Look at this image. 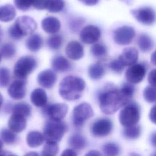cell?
<instances>
[{
    "label": "cell",
    "mask_w": 156,
    "mask_h": 156,
    "mask_svg": "<svg viewBox=\"0 0 156 156\" xmlns=\"http://www.w3.org/2000/svg\"><path fill=\"white\" fill-rule=\"evenodd\" d=\"M155 68H154L152 69L148 75V82L150 83V85L155 86Z\"/></svg>",
    "instance_id": "cell-44"
},
{
    "label": "cell",
    "mask_w": 156,
    "mask_h": 156,
    "mask_svg": "<svg viewBox=\"0 0 156 156\" xmlns=\"http://www.w3.org/2000/svg\"><path fill=\"white\" fill-rule=\"evenodd\" d=\"M43 41L42 37L38 34L31 35L26 41V48L31 52L38 51L43 46Z\"/></svg>",
    "instance_id": "cell-22"
},
{
    "label": "cell",
    "mask_w": 156,
    "mask_h": 156,
    "mask_svg": "<svg viewBox=\"0 0 156 156\" xmlns=\"http://www.w3.org/2000/svg\"><path fill=\"white\" fill-rule=\"evenodd\" d=\"M2 36H3V33H2V29L0 26V42L1 41V40L2 38Z\"/></svg>",
    "instance_id": "cell-54"
},
{
    "label": "cell",
    "mask_w": 156,
    "mask_h": 156,
    "mask_svg": "<svg viewBox=\"0 0 156 156\" xmlns=\"http://www.w3.org/2000/svg\"><path fill=\"white\" fill-rule=\"evenodd\" d=\"M64 7V0H47L46 9L49 12L57 13L62 11Z\"/></svg>",
    "instance_id": "cell-33"
},
{
    "label": "cell",
    "mask_w": 156,
    "mask_h": 156,
    "mask_svg": "<svg viewBox=\"0 0 156 156\" xmlns=\"http://www.w3.org/2000/svg\"><path fill=\"white\" fill-rule=\"evenodd\" d=\"M135 35L133 27L129 26H122L114 31V41L119 45L129 44Z\"/></svg>",
    "instance_id": "cell-10"
},
{
    "label": "cell",
    "mask_w": 156,
    "mask_h": 156,
    "mask_svg": "<svg viewBox=\"0 0 156 156\" xmlns=\"http://www.w3.org/2000/svg\"><path fill=\"white\" fill-rule=\"evenodd\" d=\"M98 101L101 110L105 115L115 113L130 101L113 84L107 85L99 93Z\"/></svg>",
    "instance_id": "cell-1"
},
{
    "label": "cell",
    "mask_w": 156,
    "mask_h": 156,
    "mask_svg": "<svg viewBox=\"0 0 156 156\" xmlns=\"http://www.w3.org/2000/svg\"><path fill=\"white\" fill-rule=\"evenodd\" d=\"M102 152L104 155L108 156L117 155L120 152L119 146L114 143H107L102 146Z\"/></svg>",
    "instance_id": "cell-35"
},
{
    "label": "cell",
    "mask_w": 156,
    "mask_h": 156,
    "mask_svg": "<svg viewBox=\"0 0 156 156\" xmlns=\"http://www.w3.org/2000/svg\"><path fill=\"white\" fill-rule=\"evenodd\" d=\"M113 124L110 119L101 118L94 121L90 127L91 134L96 137H104L110 134Z\"/></svg>",
    "instance_id": "cell-11"
},
{
    "label": "cell",
    "mask_w": 156,
    "mask_h": 156,
    "mask_svg": "<svg viewBox=\"0 0 156 156\" xmlns=\"http://www.w3.org/2000/svg\"><path fill=\"white\" fill-rule=\"evenodd\" d=\"M91 54L96 57H102L107 53L106 46L101 43H95L93 44L90 49Z\"/></svg>",
    "instance_id": "cell-38"
},
{
    "label": "cell",
    "mask_w": 156,
    "mask_h": 156,
    "mask_svg": "<svg viewBox=\"0 0 156 156\" xmlns=\"http://www.w3.org/2000/svg\"><path fill=\"white\" fill-rule=\"evenodd\" d=\"M37 80L38 84L42 87L51 88L57 80V76L53 70L46 69L38 74Z\"/></svg>",
    "instance_id": "cell-15"
},
{
    "label": "cell",
    "mask_w": 156,
    "mask_h": 156,
    "mask_svg": "<svg viewBox=\"0 0 156 156\" xmlns=\"http://www.w3.org/2000/svg\"><path fill=\"white\" fill-rule=\"evenodd\" d=\"M100 29L94 25L85 26L80 31V38L85 44H93L96 43L101 37Z\"/></svg>",
    "instance_id": "cell-14"
},
{
    "label": "cell",
    "mask_w": 156,
    "mask_h": 156,
    "mask_svg": "<svg viewBox=\"0 0 156 156\" xmlns=\"http://www.w3.org/2000/svg\"><path fill=\"white\" fill-rule=\"evenodd\" d=\"M16 7L22 11H26L32 5L31 0H13Z\"/></svg>",
    "instance_id": "cell-41"
},
{
    "label": "cell",
    "mask_w": 156,
    "mask_h": 156,
    "mask_svg": "<svg viewBox=\"0 0 156 156\" xmlns=\"http://www.w3.org/2000/svg\"><path fill=\"white\" fill-rule=\"evenodd\" d=\"M0 136L1 140L7 144H13L18 140V137L15 132L6 128H3L1 130Z\"/></svg>",
    "instance_id": "cell-29"
},
{
    "label": "cell",
    "mask_w": 156,
    "mask_h": 156,
    "mask_svg": "<svg viewBox=\"0 0 156 156\" xmlns=\"http://www.w3.org/2000/svg\"><path fill=\"white\" fill-rule=\"evenodd\" d=\"M86 156H99L102 155V154L96 150H91L85 154Z\"/></svg>",
    "instance_id": "cell-48"
},
{
    "label": "cell",
    "mask_w": 156,
    "mask_h": 156,
    "mask_svg": "<svg viewBox=\"0 0 156 156\" xmlns=\"http://www.w3.org/2000/svg\"><path fill=\"white\" fill-rule=\"evenodd\" d=\"M150 141L151 143V144L154 147H155V132L151 134L150 136Z\"/></svg>",
    "instance_id": "cell-49"
},
{
    "label": "cell",
    "mask_w": 156,
    "mask_h": 156,
    "mask_svg": "<svg viewBox=\"0 0 156 156\" xmlns=\"http://www.w3.org/2000/svg\"><path fill=\"white\" fill-rule=\"evenodd\" d=\"M26 118L24 116L13 113L8 121V127L15 133H20L24 130L26 126Z\"/></svg>",
    "instance_id": "cell-18"
},
{
    "label": "cell",
    "mask_w": 156,
    "mask_h": 156,
    "mask_svg": "<svg viewBox=\"0 0 156 156\" xmlns=\"http://www.w3.org/2000/svg\"><path fill=\"white\" fill-rule=\"evenodd\" d=\"M109 67L110 69L113 72L118 74H120L122 72L125 66L121 63V62L118 58L112 60L109 64Z\"/></svg>",
    "instance_id": "cell-40"
},
{
    "label": "cell",
    "mask_w": 156,
    "mask_h": 156,
    "mask_svg": "<svg viewBox=\"0 0 156 156\" xmlns=\"http://www.w3.org/2000/svg\"><path fill=\"white\" fill-rule=\"evenodd\" d=\"M79 1L86 5L92 6L97 4L99 0H79Z\"/></svg>",
    "instance_id": "cell-47"
},
{
    "label": "cell",
    "mask_w": 156,
    "mask_h": 156,
    "mask_svg": "<svg viewBox=\"0 0 156 156\" xmlns=\"http://www.w3.org/2000/svg\"><path fill=\"white\" fill-rule=\"evenodd\" d=\"M37 66L36 58L30 55L21 57L15 63L13 74L17 79H26Z\"/></svg>",
    "instance_id": "cell-6"
},
{
    "label": "cell",
    "mask_w": 156,
    "mask_h": 156,
    "mask_svg": "<svg viewBox=\"0 0 156 156\" xmlns=\"http://www.w3.org/2000/svg\"><path fill=\"white\" fill-rule=\"evenodd\" d=\"M146 66L140 63H135L130 66L125 73V78L131 83H138L141 82L146 74Z\"/></svg>",
    "instance_id": "cell-12"
},
{
    "label": "cell",
    "mask_w": 156,
    "mask_h": 156,
    "mask_svg": "<svg viewBox=\"0 0 156 156\" xmlns=\"http://www.w3.org/2000/svg\"><path fill=\"white\" fill-rule=\"evenodd\" d=\"M85 88V82L81 77L68 76L60 82L58 93L65 100L73 101L79 99L82 95Z\"/></svg>",
    "instance_id": "cell-2"
},
{
    "label": "cell",
    "mask_w": 156,
    "mask_h": 156,
    "mask_svg": "<svg viewBox=\"0 0 156 156\" xmlns=\"http://www.w3.org/2000/svg\"><path fill=\"white\" fill-rule=\"evenodd\" d=\"M133 16L140 23L150 26L154 23L155 13L154 10L149 7H144L130 11Z\"/></svg>",
    "instance_id": "cell-9"
},
{
    "label": "cell",
    "mask_w": 156,
    "mask_h": 156,
    "mask_svg": "<svg viewBox=\"0 0 156 156\" xmlns=\"http://www.w3.org/2000/svg\"><path fill=\"white\" fill-rule=\"evenodd\" d=\"M143 98L149 103L155 102V86L150 85L147 86L143 90Z\"/></svg>",
    "instance_id": "cell-36"
},
{
    "label": "cell",
    "mask_w": 156,
    "mask_h": 156,
    "mask_svg": "<svg viewBox=\"0 0 156 156\" xmlns=\"http://www.w3.org/2000/svg\"><path fill=\"white\" fill-rule=\"evenodd\" d=\"M68 106L65 103H55L44 107L43 113L49 119L62 120L66 115Z\"/></svg>",
    "instance_id": "cell-8"
},
{
    "label": "cell",
    "mask_w": 156,
    "mask_h": 156,
    "mask_svg": "<svg viewBox=\"0 0 156 156\" xmlns=\"http://www.w3.org/2000/svg\"><path fill=\"white\" fill-rule=\"evenodd\" d=\"M140 118V109L137 104L129 102L121 110L119 121L124 127L137 124Z\"/></svg>",
    "instance_id": "cell-5"
},
{
    "label": "cell",
    "mask_w": 156,
    "mask_h": 156,
    "mask_svg": "<svg viewBox=\"0 0 156 156\" xmlns=\"http://www.w3.org/2000/svg\"><path fill=\"white\" fill-rule=\"evenodd\" d=\"M59 151V147L57 142L46 141L44 145L41 155L47 156H54L57 154Z\"/></svg>",
    "instance_id": "cell-32"
},
{
    "label": "cell",
    "mask_w": 156,
    "mask_h": 156,
    "mask_svg": "<svg viewBox=\"0 0 156 156\" xmlns=\"http://www.w3.org/2000/svg\"><path fill=\"white\" fill-rule=\"evenodd\" d=\"M141 127L139 125L126 127L123 130V135L127 139L135 140L138 138L141 134Z\"/></svg>",
    "instance_id": "cell-31"
},
{
    "label": "cell",
    "mask_w": 156,
    "mask_h": 156,
    "mask_svg": "<svg viewBox=\"0 0 156 156\" xmlns=\"http://www.w3.org/2000/svg\"><path fill=\"white\" fill-rule=\"evenodd\" d=\"M25 155H33V156H34V155H38L39 154L37 152H28V153L26 154Z\"/></svg>",
    "instance_id": "cell-51"
},
{
    "label": "cell",
    "mask_w": 156,
    "mask_h": 156,
    "mask_svg": "<svg viewBox=\"0 0 156 156\" xmlns=\"http://www.w3.org/2000/svg\"><path fill=\"white\" fill-rule=\"evenodd\" d=\"M137 43L140 50L144 52L151 51L154 44L152 38L146 34H142L139 36Z\"/></svg>",
    "instance_id": "cell-26"
},
{
    "label": "cell",
    "mask_w": 156,
    "mask_h": 156,
    "mask_svg": "<svg viewBox=\"0 0 156 156\" xmlns=\"http://www.w3.org/2000/svg\"><path fill=\"white\" fill-rule=\"evenodd\" d=\"M122 93L130 101L133 97L135 93V87L133 85V83H123L119 88Z\"/></svg>",
    "instance_id": "cell-39"
},
{
    "label": "cell",
    "mask_w": 156,
    "mask_h": 156,
    "mask_svg": "<svg viewBox=\"0 0 156 156\" xmlns=\"http://www.w3.org/2000/svg\"><path fill=\"white\" fill-rule=\"evenodd\" d=\"M32 5L37 10L46 9L47 0H31Z\"/></svg>",
    "instance_id": "cell-42"
},
{
    "label": "cell",
    "mask_w": 156,
    "mask_h": 156,
    "mask_svg": "<svg viewBox=\"0 0 156 156\" xmlns=\"http://www.w3.org/2000/svg\"><path fill=\"white\" fill-rule=\"evenodd\" d=\"M2 104H3V96L1 94V93H0V108H1Z\"/></svg>",
    "instance_id": "cell-52"
},
{
    "label": "cell",
    "mask_w": 156,
    "mask_h": 156,
    "mask_svg": "<svg viewBox=\"0 0 156 156\" xmlns=\"http://www.w3.org/2000/svg\"><path fill=\"white\" fill-rule=\"evenodd\" d=\"M68 144L74 149H82L87 145V140L84 136L79 133H75L69 138Z\"/></svg>",
    "instance_id": "cell-27"
},
{
    "label": "cell",
    "mask_w": 156,
    "mask_h": 156,
    "mask_svg": "<svg viewBox=\"0 0 156 156\" xmlns=\"http://www.w3.org/2000/svg\"><path fill=\"white\" fill-rule=\"evenodd\" d=\"M149 118L152 123L155 124V105L151 108L149 112Z\"/></svg>",
    "instance_id": "cell-45"
},
{
    "label": "cell",
    "mask_w": 156,
    "mask_h": 156,
    "mask_svg": "<svg viewBox=\"0 0 156 156\" xmlns=\"http://www.w3.org/2000/svg\"><path fill=\"white\" fill-rule=\"evenodd\" d=\"M66 130L67 126L64 122L61 120L49 119L43 127L44 140L46 141L59 142Z\"/></svg>",
    "instance_id": "cell-4"
},
{
    "label": "cell",
    "mask_w": 156,
    "mask_h": 156,
    "mask_svg": "<svg viewBox=\"0 0 156 156\" xmlns=\"http://www.w3.org/2000/svg\"><path fill=\"white\" fill-rule=\"evenodd\" d=\"M1 58H2V56H1V54L0 53V63H1Z\"/></svg>",
    "instance_id": "cell-55"
},
{
    "label": "cell",
    "mask_w": 156,
    "mask_h": 156,
    "mask_svg": "<svg viewBox=\"0 0 156 156\" xmlns=\"http://www.w3.org/2000/svg\"><path fill=\"white\" fill-rule=\"evenodd\" d=\"M62 156H63V155H66V156H76L77 155V153L73 149H65L62 154H61Z\"/></svg>",
    "instance_id": "cell-46"
},
{
    "label": "cell",
    "mask_w": 156,
    "mask_h": 156,
    "mask_svg": "<svg viewBox=\"0 0 156 156\" xmlns=\"http://www.w3.org/2000/svg\"><path fill=\"white\" fill-rule=\"evenodd\" d=\"M26 79H18L13 81L9 85L7 91L9 95L15 100H20L24 98L26 93Z\"/></svg>",
    "instance_id": "cell-13"
},
{
    "label": "cell",
    "mask_w": 156,
    "mask_h": 156,
    "mask_svg": "<svg viewBox=\"0 0 156 156\" xmlns=\"http://www.w3.org/2000/svg\"><path fill=\"white\" fill-rule=\"evenodd\" d=\"M30 101L36 107H42L45 106L48 101V97L45 91L41 88L34 90L30 94Z\"/></svg>",
    "instance_id": "cell-21"
},
{
    "label": "cell",
    "mask_w": 156,
    "mask_h": 156,
    "mask_svg": "<svg viewBox=\"0 0 156 156\" xmlns=\"http://www.w3.org/2000/svg\"><path fill=\"white\" fill-rule=\"evenodd\" d=\"M10 71L5 67L0 68V87H6L10 83Z\"/></svg>",
    "instance_id": "cell-37"
},
{
    "label": "cell",
    "mask_w": 156,
    "mask_h": 156,
    "mask_svg": "<svg viewBox=\"0 0 156 156\" xmlns=\"http://www.w3.org/2000/svg\"><path fill=\"white\" fill-rule=\"evenodd\" d=\"M41 24L43 30L45 32L50 34L57 33L61 27L60 21L54 16H48L44 18Z\"/></svg>",
    "instance_id": "cell-19"
},
{
    "label": "cell",
    "mask_w": 156,
    "mask_h": 156,
    "mask_svg": "<svg viewBox=\"0 0 156 156\" xmlns=\"http://www.w3.org/2000/svg\"><path fill=\"white\" fill-rule=\"evenodd\" d=\"M94 115L91 105L87 102H82L76 105L73 110V122L77 127L82 126L84 122Z\"/></svg>",
    "instance_id": "cell-7"
},
{
    "label": "cell",
    "mask_w": 156,
    "mask_h": 156,
    "mask_svg": "<svg viewBox=\"0 0 156 156\" xmlns=\"http://www.w3.org/2000/svg\"><path fill=\"white\" fill-rule=\"evenodd\" d=\"M16 16L15 7L10 4L0 7V21L9 22L13 20Z\"/></svg>",
    "instance_id": "cell-24"
},
{
    "label": "cell",
    "mask_w": 156,
    "mask_h": 156,
    "mask_svg": "<svg viewBox=\"0 0 156 156\" xmlns=\"http://www.w3.org/2000/svg\"><path fill=\"white\" fill-rule=\"evenodd\" d=\"M84 23V21L82 19H76L72 21L70 23V28L73 30L76 31L79 29V28Z\"/></svg>",
    "instance_id": "cell-43"
},
{
    "label": "cell",
    "mask_w": 156,
    "mask_h": 156,
    "mask_svg": "<svg viewBox=\"0 0 156 156\" xmlns=\"http://www.w3.org/2000/svg\"><path fill=\"white\" fill-rule=\"evenodd\" d=\"M44 141L43 135L38 131H31L26 136L27 145L31 148H35L42 144Z\"/></svg>",
    "instance_id": "cell-23"
},
{
    "label": "cell",
    "mask_w": 156,
    "mask_h": 156,
    "mask_svg": "<svg viewBox=\"0 0 156 156\" xmlns=\"http://www.w3.org/2000/svg\"><path fill=\"white\" fill-rule=\"evenodd\" d=\"M63 43V38L60 35L54 34L49 37L46 40L48 47L52 50H57L60 49Z\"/></svg>",
    "instance_id": "cell-34"
},
{
    "label": "cell",
    "mask_w": 156,
    "mask_h": 156,
    "mask_svg": "<svg viewBox=\"0 0 156 156\" xmlns=\"http://www.w3.org/2000/svg\"><path fill=\"white\" fill-rule=\"evenodd\" d=\"M151 63L155 65V52H154L151 57Z\"/></svg>",
    "instance_id": "cell-50"
},
{
    "label": "cell",
    "mask_w": 156,
    "mask_h": 156,
    "mask_svg": "<svg viewBox=\"0 0 156 156\" xmlns=\"http://www.w3.org/2000/svg\"><path fill=\"white\" fill-rule=\"evenodd\" d=\"M2 147H3V143L1 140H0V153L2 151Z\"/></svg>",
    "instance_id": "cell-53"
},
{
    "label": "cell",
    "mask_w": 156,
    "mask_h": 156,
    "mask_svg": "<svg viewBox=\"0 0 156 156\" xmlns=\"http://www.w3.org/2000/svg\"><path fill=\"white\" fill-rule=\"evenodd\" d=\"M15 46L11 43H5L0 46V53L4 58H11L16 54Z\"/></svg>",
    "instance_id": "cell-30"
},
{
    "label": "cell",
    "mask_w": 156,
    "mask_h": 156,
    "mask_svg": "<svg viewBox=\"0 0 156 156\" xmlns=\"http://www.w3.org/2000/svg\"><path fill=\"white\" fill-rule=\"evenodd\" d=\"M51 63L53 70L58 73L68 71L71 68L69 62L62 55H55L52 57Z\"/></svg>",
    "instance_id": "cell-20"
},
{
    "label": "cell",
    "mask_w": 156,
    "mask_h": 156,
    "mask_svg": "<svg viewBox=\"0 0 156 156\" xmlns=\"http://www.w3.org/2000/svg\"><path fill=\"white\" fill-rule=\"evenodd\" d=\"M65 53L69 58L78 60L83 57V47L77 41H71L65 48Z\"/></svg>",
    "instance_id": "cell-16"
},
{
    "label": "cell",
    "mask_w": 156,
    "mask_h": 156,
    "mask_svg": "<svg viewBox=\"0 0 156 156\" xmlns=\"http://www.w3.org/2000/svg\"><path fill=\"white\" fill-rule=\"evenodd\" d=\"M35 21L29 16L18 17L15 23L8 29V34L13 40H20L24 36L32 34L37 28Z\"/></svg>",
    "instance_id": "cell-3"
},
{
    "label": "cell",
    "mask_w": 156,
    "mask_h": 156,
    "mask_svg": "<svg viewBox=\"0 0 156 156\" xmlns=\"http://www.w3.org/2000/svg\"><path fill=\"white\" fill-rule=\"evenodd\" d=\"M105 69L99 63H94L89 66L88 68V74L90 78L94 80L102 79L105 75Z\"/></svg>",
    "instance_id": "cell-25"
},
{
    "label": "cell",
    "mask_w": 156,
    "mask_h": 156,
    "mask_svg": "<svg viewBox=\"0 0 156 156\" xmlns=\"http://www.w3.org/2000/svg\"><path fill=\"white\" fill-rule=\"evenodd\" d=\"M12 110L13 113L20 114L26 118L30 115L32 108L27 103L18 102L12 107Z\"/></svg>",
    "instance_id": "cell-28"
},
{
    "label": "cell",
    "mask_w": 156,
    "mask_h": 156,
    "mask_svg": "<svg viewBox=\"0 0 156 156\" xmlns=\"http://www.w3.org/2000/svg\"><path fill=\"white\" fill-rule=\"evenodd\" d=\"M138 58V50L134 47H127L124 48L118 59L126 66H130L136 63Z\"/></svg>",
    "instance_id": "cell-17"
}]
</instances>
